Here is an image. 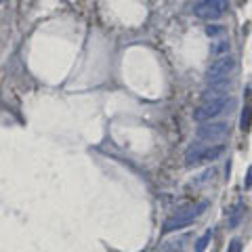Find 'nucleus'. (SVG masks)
<instances>
[{"label": "nucleus", "mask_w": 252, "mask_h": 252, "mask_svg": "<svg viewBox=\"0 0 252 252\" xmlns=\"http://www.w3.org/2000/svg\"><path fill=\"white\" fill-rule=\"evenodd\" d=\"M208 208V202H198V204H189V206L177 210L172 217H168L164 220V233H170V231H177V229H183V227L191 225L195 219H198L204 210Z\"/></svg>", "instance_id": "nucleus-1"}, {"label": "nucleus", "mask_w": 252, "mask_h": 252, "mask_svg": "<svg viewBox=\"0 0 252 252\" xmlns=\"http://www.w3.org/2000/svg\"><path fill=\"white\" fill-rule=\"evenodd\" d=\"M240 124H242V130H244V132H248V130H250V124H252V112H250V107H244Z\"/></svg>", "instance_id": "nucleus-8"}, {"label": "nucleus", "mask_w": 252, "mask_h": 252, "mask_svg": "<svg viewBox=\"0 0 252 252\" xmlns=\"http://www.w3.org/2000/svg\"><path fill=\"white\" fill-rule=\"evenodd\" d=\"M183 240H179V242H166L164 246H160L156 252H185V246H183Z\"/></svg>", "instance_id": "nucleus-7"}, {"label": "nucleus", "mask_w": 252, "mask_h": 252, "mask_svg": "<svg viewBox=\"0 0 252 252\" xmlns=\"http://www.w3.org/2000/svg\"><path fill=\"white\" fill-rule=\"evenodd\" d=\"M246 187H252V166L248 168V175H246Z\"/></svg>", "instance_id": "nucleus-12"}, {"label": "nucleus", "mask_w": 252, "mask_h": 252, "mask_svg": "<svg viewBox=\"0 0 252 252\" xmlns=\"http://www.w3.org/2000/svg\"><path fill=\"white\" fill-rule=\"evenodd\" d=\"M233 67H235V59L231 57V55H220L219 59H215L210 63V67L206 72V82L210 86L223 84L227 80V76L233 72Z\"/></svg>", "instance_id": "nucleus-3"}, {"label": "nucleus", "mask_w": 252, "mask_h": 252, "mask_svg": "<svg viewBox=\"0 0 252 252\" xmlns=\"http://www.w3.org/2000/svg\"><path fill=\"white\" fill-rule=\"evenodd\" d=\"M225 11H227V0H202L200 4L193 6V15L204 21L223 17Z\"/></svg>", "instance_id": "nucleus-4"}, {"label": "nucleus", "mask_w": 252, "mask_h": 252, "mask_svg": "<svg viewBox=\"0 0 252 252\" xmlns=\"http://www.w3.org/2000/svg\"><path fill=\"white\" fill-rule=\"evenodd\" d=\"M240 248H242V246H240V240H233L231 246H229V252H240Z\"/></svg>", "instance_id": "nucleus-11"}, {"label": "nucleus", "mask_w": 252, "mask_h": 252, "mask_svg": "<svg viewBox=\"0 0 252 252\" xmlns=\"http://www.w3.org/2000/svg\"><path fill=\"white\" fill-rule=\"evenodd\" d=\"M210 238H212V231H206V233H204L202 238H200L198 242H195V252H204V250H206V248H208Z\"/></svg>", "instance_id": "nucleus-9"}, {"label": "nucleus", "mask_w": 252, "mask_h": 252, "mask_svg": "<svg viewBox=\"0 0 252 252\" xmlns=\"http://www.w3.org/2000/svg\"><path fill=\"white\" fill-rule=\"evenodd\" d=\"M240 215H242V204H238V206L233 208V215H231V219H229V225H231V227H238Z\"/></svg>", "instance_id": "nucleus-10"}, {"label": "nucleus", "mask_w": 252, "mask_h": 252, "mask_svg": "<svg viewBox=\"0 0 252 252\" xmlns=\"http://www.w3.org/2000/svg\"><path fill=\"white\" fill-rule=\"evenodd\" d=\"M227 107V99L223 101H208V103H202L198 109L193 112V120L198 122H210L212 118H217L225 112Z\"/></svg>", "instance_id": "nucleus-6"}, {"label": "nucleus", "mask_w": 252, "mask_h": 252, "mask_svg": "<svg viewBox=\"0 0 252 252\" xmlns=\"http://www.w3.org/2000/svg\"><path fill=\"white\" fill-rule=\"evenodd\" d=\"M225 152V147L217 143V145H206V143H193L187 147L185 152V166L193 168V166H200V164H206L212 162Z\"/></svg>", "instance_id": "nucleus-2"}, {"label": "nucleus", "mask_w": 252, "mask_h": 252, "mask_svg": "<svg viewBox=\"0 0 252 252\" xmlns=\"http://www.w3.org/2000/svg\"><path fill=\"white\" fill-rule=\"evenodd\" d=\"M229 132V126L225 122H202L198 126V139L202 141H223Z\"/></svg>", "instance_id": "nucleus-5"}]
</instances>
